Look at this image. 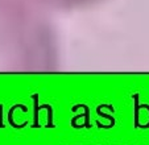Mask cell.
<instances>
[{"label": "cell", "mask_w": 149, "mask_h": 145, "mask_svg": "<svg viewBox=\"0 0 149 145\" xmlns=\"http://www.w3.org/2000/svg\"><path fill=\"white\" fill-rule=\"evenodd\" d=\"M45 8L34 0H0V71H46L57 44Z\"/></svg>", "instance_id": "6da1fadb"}, {"label": "cell", "mask_w": 149, "mask_h": 145, "mask_svg": "<svg viewBox=\"0 0 149 145\" xmlns=\"http://www.w3.org/2000/svg\"><path fill=\"white\" fill-rule=\"evenodd\" d=\"M42 8L53 9H78L103 1V0H34Z\"/></svg>", "instance_id": "7a4b0ae2"}]
</instances>
